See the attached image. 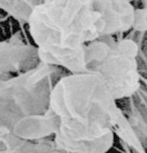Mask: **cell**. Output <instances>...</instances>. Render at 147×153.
I'll return each mask as SVG.
<instances>
[{"instance_id":"cell-1","label":"cell","mask_w":147,"mask_h":153,"mask_svg":"<svg viewBox=\"0 0 147 153\" xmlns=\"http://www.w3.org/2000/svg\"><path fill=\"white\" fill-rule=\"evenodd\" d=\"M117 101L100 74L62 76L51 89L47 109L54 145L74 153H107L115 136L131 140L135 130Z\"/></svg>"},{"instance_id":"cell-2","label":"cell","mask_w":147,"mask_h":153,"mask_svg":"<svg viewBox=\"0 0 147 153\" xmlns=\"http://www.w3.org/2000/svg\"><path fill=\"white\" fill-rule=\"evenodd\" d=\"M38 61L69 73L86 72V47L104 36L96 0H42L27 19Z\"/></svg>"},{"instance_id":"cell-3","label":"cell","mask_w":147,"mask_h":153,"mask_svg":"<svg viewBox=\"0 0 147 153\" xmlns=\"http://www.w3.org/2000/svg\"><path fill=\"white\" fill-rule=\"evenodd\" d=\"M138 53L134 40L103 36L86 47V72L100 74L116 100L129 99L141 87Z\"/></svg>"},{"instance_id":"cell-4","label":"cell","mask_w":147,"mask_h":153,"mask_svg":"<svg viewBox=\"0 0 147 153\" xmlns=\"http://www.w3.org/2000/svg\"><path fill=\"white\" fill-rule=\"evenodd\" d=\"M59 67L38 62L35 67L0 85V128L11 131L21 123L44 115L48 109L51 75Z\"/></svg>"},{"instance_id":"cell-5","label":"cell","mask_w":147,"mask_h":153,"mask_svg":"<svg viewBox=\"0 0 147 153\" xmlns=\"http://www.w3.org/2000/svg\"><path fill=\"white\" fill-rule=\"evenodd\" d=\"M0 153H74L54 145V140L27 141L15 136L7 129L0 128Z\"/></svg>"},{"instance_id":"cell-6","label":"cell","mask_w":147,"mask_h":153,"mask_svg":"<svg viewBox=\"0 0 147 153\" xmlns=\"http://www.w3.org/2000/svg\"><path fill=\"white\" fill-rule=\"evenodd\" d=\"M42 0H1V7L5 8L11 15L27 21L28 16L35 5Z\"/></svg>"}]
</instances>
